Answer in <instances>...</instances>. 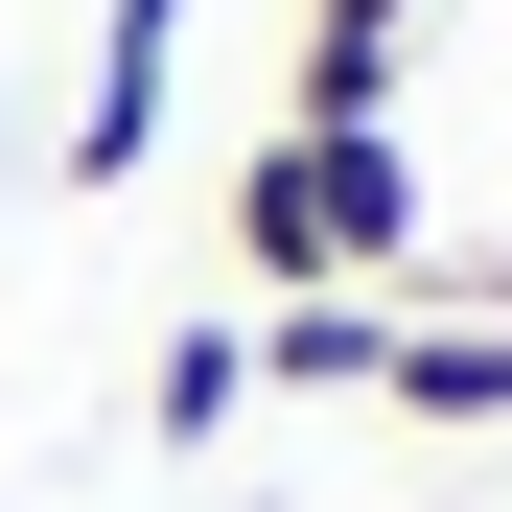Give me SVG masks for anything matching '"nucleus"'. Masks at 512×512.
<instances>
[{"label": "nucleus", "mask_w": 512, "mask_h": 512, "mask_svg": "<svg viewBox=\"0 0 512 512\" xmlns=\"http://www.w3.org/2000/svg\"><path fill=\"white\" fill-rule=\"evenodd\" d=\"M210 233H233V280H256V303H303V280L419 303V256H443V210H419V140H396V117H256V140L210 163Z\"/></svg>", "instance_id": "1"}, {"label": "nucleus", "mask_w": 512, "mask_h": 512, "mask_svg": "<svg viewBox=\"0 0 512 512\" xmlns=\"http://www.w3.org/2000/svg\"><path fill=\"white\" fill-rule=\"evenodd\" d=\"M163 94H187V0H94V94H70L47 187H140V163H163Z\"/></svg>", "instance_id": "2"}, {"label": "nucleus", "mask_w": 512, "mask_h": 512, "mask_svg": "<svg viewBox=\"0 0 512 512\" xmlns=\"http://www.w3.org/2000/svg\"><path fill=\"white\" fill-rule=\"evenodd\" d=\"M373 419H419V443H512V303H396Z\"/></svg>", "instance_id": "3"}, {"label": "nucleus", "mask_w": 512, "mask_h": 512, "mask_svg": "<svg viewBox=\"0 0 512 512\" xmlns=\"http://www.w3.org/2000/svg\"><path fill=\"white\" fill-rule=\"evenodd\" d=\"M419 24H443V0H303L280 117H396V94H419Z\"/></svg>", "instance_id": "4"}, {"label": "nucleus", "mask_w": 512, "mask_h": 512, "mask_svg": "<svg viewBox=\"0 0 512 512\" xmlns=\"http://www.w3.org/2000/svg\"><path fill=\"white\" fill-rule=\"evenodd\" d=\"M233 419H256V303H187V326H163V373H140V443H233Z\"/></svg>", "instance_id": "5"}, {"label": "nucleus", "mask_w": 512, "mask_h": 512, "mask_svg": "<svg viewBox=\"0 0 512 512\" xmlns=\"http://www.w3.org/2000/svg\"><path fill=\"white\" fill-rule=\"evenodd\" d=\"M373 350H396V303H373V280H303V303H256V396H373Z\"/></svg>", "instance_id": "6"}]
</instances>
